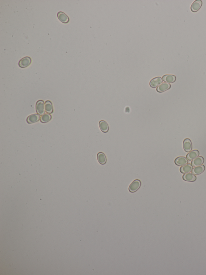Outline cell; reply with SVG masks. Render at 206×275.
Instances as JSON below:
<instances>
[{
	"label": "cell",
	"instance_id": "17",
	"mask_svg": "<svg viewBox=\"0 0 206 275\" xmlns=\"http://www.w3.org/2000/svg\"><path fill=\"white\" fill-rule=\"evenodd\" d=\"M192 169H193V166L191 164H187L181 168L180 172L182 174H186V173H190L192 172Z\"/></svg>",
	"mask_w": 206,
	"mask_h": 275
},
{
	"label": "cell",
	"instance_id": "10",
	"mask_svg": "<svg viewBox=\"0 0 206 275\" xmlns=\"http://www.w3.org/2000/svg\"><path fill=\"white\" fill-rule=\"evenodd\" d=\"M205 169V167L203 165L194 167L192 170V173L194 175H198L203 173Z\"/></svg>",
	"mask_w": 206,
	"mask_h": 275
},
{
	"label": "cell",
	"instance_id": "12",
	"mask_svg": "<svg viewBox=\"0 0 206 275\" xmlns=\"http://www.w3.org/2000/svg\"><path fill=\"white\" fill-rule=\"evenodd\" d=\"M183 178L185 181L189 182H193L195 181L196 179V176L190 172L184 174L183 176Z\"/></svg>",
	"mask_w": 206,
	"mask_h": 275
},
{
	"label": "cell",
	"instance_id": "18",
	"mask_svg": "<svg viewBox=\"0 0 206 275\" xmlns=\"http://www.w3.org/2000/svg\"><path fill=\"white\" fill-rule=\"evenodd\" d=\"M99 127L100 130L103 133H107L109 131V125L106 121L104 120H101L99 123Z\"/></svg>",
	"mask_w": 206,
	"mask_h": 275
},
{
	"label": "cell",
	"instance_id": "7",
	"mask_svg": "<svg viewBox=\"0 0 206 275\" xmlns=\"http://www.w3.org/2000/svg\"><path fill=\"white\" fill-rule=\"evenodd\" d=\"M40 115L38 114H33L30 115L27 118V122L29 124H31L38 122L40 120Z\"/></svg>",
	"mask_w": 206,
	"mask_h": 275
},
{
	"label": "cell",
	"instance_id": "20",
	"mask_svg": "<svg viewBox=\"0 0 206 275\" xmlns=\"http://www.w3.org/2000/svg\"><path fill=\"white\" fill-rule=\"evenodd\" d=\"M52 116L50 114H45L41 116L40 118V121L42 123H46L51 120Z\"/></svg>",
	"mask_w": 206,
	"mask_h": 275
},
{
	"label": "cell",
	"instance_id": "16",
	"mask_svg": "<svg viewBox=\"0 0 206 275\" xmlns=\"http://www.w3.org/2000/svg\"><path fill=\"white\" fill-rule=\"evenodd\" d=\"M204 159L201 156H198L196 158L191 162V164L192 166L196 167L197 166H200L204 162Z\"/></svg>",
	"mask_w": 206,
	"mask_h": 275
},
{
	"label": "cell",
	"instance_id": "15",
	"mask_svg": "<svg viewBox=\"0 0 206 275\" xmlns=\"http://www.w3.org/2000/svg\"><path fill=\"white\" fill-rule=\"evenodd\" d=\"M44 108L45 112L47 114H52L53 113V107L52 103L49 100H46L44 103Z\"/></svg>",
	"mask_w": 206,
	"mask_h": 275
},
{
	"label": "cell",
	"instance_id": "19",
	"mask_svg": "<svg viewBox=\"0 0 206 275\" xmlns=\"http://www.w3.org/2000/svg\"><path fill=\"white\" fill-rule=\"evenodd\" d=\"M97 159L100 164L105 165L107 162V158L105 154L102 152H99L97 154Z\"/></svg>",
	"mask_w": 206,
	"mask_h": 275
},
{
	"label": "cell",
	"instance_id": "1",
	"mask_svg": "<svg viewBox=\"0 0 206 275\" xmlns=\"http://www.w3.org/2000/svg\"><path fill=\"white\" fill-rule=\"evenodd\" d=\"M141 181L139 179H136L130 184L128 188L129 191L131 193H134L137 191L141 186Z\"/></svg>",
	"mask_w": 206,
	"mask_h": 275
},
{
	"label": "cell",
	"instance_id": "5",
	"mask_svg": "<svg viewBox=\"0 0 206 275\" xmlns=\"http://www.w3.org/2000/svg\"><path fill=\"white\" fill-rule=\"evenodd\" d=\"M203 2L201 0H196L192 3L190 7L191 11L193 12H196L199 11L202 6Z\"/></svg>",
	"mask_w": 206,
	"mask_h": 275
},
{
	"label": "cell",
	"instance_id": "8",
	"mask_svg": "<svg viewBox=\"0 0 206 275\" xmlns=\"http://www.w3.org/2000/svg\"><path fill=\"white\" fill-rule=\"evenodd\" d=\"M175 163L179 166H183L188 163V160L184 157H179L175 160Z\"/></svg>",
	"mask_w": 206,
	"mask_h": 275
},
{
	"label": "cell",
	"instance_id": "2",
	"mask_svg": "<svg viewBox=\"0 0 206 275\" xmlns=\"http://www.w3.org/2000/svg\"><path fill=\"white\" fill-rule=\"evenodd\" d=\"M36 112L40 116H42L45 114L44 103L43 100H38L36 102Z\"/></svg>",
	"mask_w": 206,
	"mask_h": 275
},
{
	"label": "cell",
	"instance_id": "13",
	"mask_svg": "<svg viewBox=\"0 0 206 275\" xmlns=\"http://www.w3.org/2000/svg\"><path fill=\"white\" fill-rule=\"evenodd\" d=\"M163 81L168 83H173L176 80V76L173 75H165L162 77Z\"/></svg>",
	"mask_w": 206,
	"mask_h": 275
},
{
	"label": "cell",
	"instance_id": "9",
	"mask_svg": "<svg viewBox=\"0 0 206 275\" xmlns=\"http://www.w3.org/2000/svg\"><path fill=\"white\" fill-rule=\"evenodd\" d=\"M171 86L169 83L166 82L162 83L161 85H159L157 88V92L159 93L163 92L165 91H166L168 90L171 88Z\"/></svg>",
	"mask_w": 206,
	"mask_h": 275
},
{
	"label": "cell",
	"instance_id": "3",
	"mask_svg": "<svg viewBox=\"0 0 206 275\" xmlns=\"http://www.w3.org/2000/svg\"><path fill=\"white\" fill-rule=\"evenodd\" d=\"M31 62L32 60L30 57H24L19 61V65L21 68H25L30 65Z\"/></svg>",
	"mask_w": 206,
	"mask_h": 275
},
{
	"label": "cell",
	"instance_id": "14",
	"mask_svg": "<svg viewBox=\"0 0 206 275\" xmlns=\"http://www.w3.org/2000/svg\"><path fill=\"white\" fill-rule=\"evenodd\" d=\"M199 152L198 150H191L186 155V158L189 161H192L196 158L199 156Z\"/></svg>",
	"mask_w": 206,
	"mask_h": 275
},
{
	"label": "cell",
	"instance_id": "11",
	"mask_svg": "<svg viewBox=\"0 0 206 275\" xmlns=\"http://www.w3.org/2000/svg\"><path fill=\"white\" fill-rule=\"evenodd\" d=\"M57 17L59 20L63 23L67 24L69 22V17L62 11H60L58 13Z\"/></svg>",
	"mask_w": 206,
	"mask_h": 275
},
{
	"label": "cell",
	"instance_id": "4",
	"mask_svg": "<svg viewBox=\"0 0 206 275\" xmlns=\"http://www.w3.org/2000/svg\"><path fill=\"white\" fill-rule=\"evenodd\" d=\"M163 82V79L160 77H157L150 81V85L152 88H156Z\"/></svg>",
	"mask_w": 206,
	"mask_h": 275
},
{
	"label": "cell",
	"instance_id": "6",
	"mask_svg": "<svg viewBox=\"0 0 206 275\" xmlns=\"http://www.w3.org/2000/svg\"><path fill=\"white\" fill-rule=\"evenodd\" d=\"M183 147L184 150L186 152H190L192 149V145L191 140L189 139H186L184 140L183 143Z\"/></svg>",
	"mask_w": 206,
	"mask_h": 275
}]
</instances>
